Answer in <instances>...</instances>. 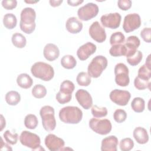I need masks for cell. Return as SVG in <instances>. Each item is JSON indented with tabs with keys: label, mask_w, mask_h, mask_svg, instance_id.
I'll return each mask as SVG.
<instances>
[{
	"label": "cell",
	"mask_w": 151,
	"mask_h": 151,
	"mask_svg": "<svg viewBox=\"0 0 151 151\" xmlns=\"http://www.w3.org/2000/svg\"><path fill=\"white\" fill-rule=\"evenodd\" d=\"M36 12L30 7L24 8L21 12L19 27L22 31L27 34H30L35 29Z\"/></svg>",
	"instance_id": "obj_1"
},
{
	"label": "cell",
	"mask_w": 151,
	"mask_h": 151,
	"mask_svg": "<svg viewBox=\"0 0 151 151\" xmlns=\"http://www.w3.org/2000/svg\"><path fill=\"white\" fill-rule=\"evenodd\" d=\"M61 121L67 124H77L82 120L83 111L77 106H66L59 111Z\"/></svg>",
	"instance_id": "obj_2"
},
{
	"label": "cell",
	"mask_w": 151,
	"mask_h": 151,
	"mask_svg": "<svg viewBox=\"0 0 151 151\" xmlns=\"http://www.w3.org/2000/svg\"><path fill=\"white\" fill-rule=\"evenodd\" d=\"M31 74L34 77L45 81L51 80L54 76L53 67L44 62H36L31 68Z\"/></svg>",
	"instance_id": "obj_3"
},
{
	"label": "cell",
	"mask_w": 151,
	"mask_h": 151,
	"mask_svg": "<svg viewBox=\"0 0 151 151\" xmlns=\"http://www.w3.org/2000/svg\"><path fill=\"white\" fill-rule=\"evenodd\" d=\"M107 59L103 55H97L93 58L87 68L88 74L93 78H98L106 68Z\"/></svg>",
	"instance_id": "obj_4"
},
{
	"label": "cell",
	"mask_w": 151,
	"mask_h": 151,
	"mask_svg": "<svg viewBox=\"0 0 151 151\" xmlns=\"http://www.w3.org/2000/svg\"><path fill=\"white\" fill-rule=\"evenodd\" d=\"M54 109L52 106H44L40 110L42 124L46 131H53L56 127V120L54 116Z\"/></svg>",
	"instance_id": "obj_5"
},
{
	"label": "cell",
	"mask_w": 151,
	"mask_h": 151,
	"mask_svg": "<svg viewBox=\"0 0 151 151\" xmlns=\"http://www.w3.org/2000/svg\"><path fill=\"white\" fill-rule=\"evenodd\" d=\"M19 141L23 146L31 148L32 150H41L39 148L44 149L40 145L41 139L39 136L31 132L22 131L19 136Z\"/></svg>",
	"instance_id": "obj_6"
},
{
	"label": "cell",
	"mask_w": 151,
	"mask_h": 151,
	"mask_svg": "<svg viewBox=\"0 0 151 151\" xmlns=\"http://www.w3.org/2000/svg\"><path fill=\"white\" fill-rule=\"evenodd\" d=\"M88 124L93 131L101 135L109 134L112 129L111 122L107 119H98L92 118L90 120Z\"/></svg>",
	"instance_id": "obj_7"
},
{
	"label": "cell",
	"mask_w": 151,
	"mask_h": 151,
	"mask_svg": "<svg viewBox=\"0 0 151 151\" xmlns=\"http://www.w3.org/2000/svg\"><path fill=\"white\" fill-rule=\"evenodd\" d=\"M115 82L121 87L127 86L130 83L129 77V68L123 63H120L117 64L114 67Z\"/></svg>",
	"instance_id": "obj_8"
},
{
	"label": "cell",
	"mask_w": 151,
	"mask_h": 151,
	"mask_svg": "<svg viewBox=\"0 0 151 151\" xmlns=\"http://www.w3.org/2000/svg\"><path fill=\"white\" fill-rule=\"evenodd\" d=\"M99 11V7L97 4L89 2L78 9L77 15L80 20L87 21L96 17Z\"/></svg>",
	"instance_id": "obj_9"
},
{
	"label": "cell",
	"mask_w": 151,
	"mask_h": 151,
	"mask_svg": "<svg viewBox=\"0 0 151 151\" xmlns=\"http://www.w3.org/2000/svg\"><path fill=\"white\" fill-rule=\"evenodd\" d=\"M141 25V18L137 13L129 14L125 16L123 24V30L127 32H130L139 28Z\"/></svg>",
	"instance_id": "obj_10"
},
{
	"label": "cell",
	"mask_w": 151,
	"mask_h": 151,
	"mask_svg": "<svg viewBox=\"0 0 151 151\" xmlns=\"http://www.w3.org/2000/svg\"><path fill=\"white\" fill-rule=\"evenodd\" d=\"M109 97L111 101L115 104L124 106L129 103L131 97V94L126 90L114 89L110 92Z\"/></svg>",
	"instance_id": "obj_11"
},
{
	"label": "cell",
	"mask_w": 151,
	"mask_h": 151,
	"mask_svg": "<svg viewBox=\"0 0 151 151\" xmlns=\"http://www.w3.org/2000/svg\"><path fill=\"white\" fill-rule=\"evenodd\" d=\"M88 33L91 38L99 43L103 42L106 39L105 29L98 21L93 22L88 29Z\"/></svg>",
	"instance_id": "obj_12"
},
{
	"label": "cell",
	"mask_w": 151,
	"mask_h": 151,
	"mask_svg": "<svg viewBox=\"0 0 151 151\" xmlns=\"http://www.w3.org/2000/svg\"><path fill=\"white\" fill-rule=\"evenodd\" d=\"M122 17L118 12L110 13L103 15L100 18L102 25L110 29H116L119 27Z\"/></svg>",
	"instance_id": "obj_13"
},
{
	"label": "cell",
	"mask_w": 151,
	"mask_h": 151,
	"mask_svg": "<svg viewBox=\"0 0 151 151\" xmlns=\"http://www.w3.org/2000/svg\"><path fill=\"white\" fill-rule=\"evenodd\" d=\"M44 142L46 147L51 151L61 150L65 145L64 140L54 134L47 135Z\"/></svg>",
	"instance_id": "obj_14"
},
{
	"label": "cell",
	"mask_w": 151,
	"mask_h": 151,
	"mask_svg": "<svg viewBox=\"0 0 151 151\" xmlns=\"http://www.w3.org/2000/svg\"><path fill=\"white\" fill-rule=\"evenodd\" d=\"M76 98L83 108L88 110L93 106V99L90 94L84 89L78 90L75 94Z\"/></svg>",
	"instance_id": "obj_15"
},
{
	"label": "cell",
	"mask_w": 151,
	"mask_h": 151,
	"mask_svg": "<svg viewBox=\"0 0 151 151\" xmlns=\"http://www.w3.org/2000/svg\"><path fill=\"white\" fill-rule=\"evenodd\" d=\"M97 49L96 45L91 42H88L80 46L77 51V55L79 60L81 61L86 60L88 57L93 54Z\"/></svg>",
	"instance_id": "obj_16"
},
{
	"label": "cell",
	"mask_w": 151,
	"mask_h": 151,
	"mask_svg": "<svg viewBox=\"0 0 151 151\" xmlns=\"http://www.w3.org/2000/svg\"><path fill=\"white\" fill-rule=\"evenodd\" d=\"M124 45L127 50L125 56L128 57L133 55L137 51L138 47L140 45V41L137 37L132 35L127 38Z\"/></svg>",
	"instance_id": "obj_17"
},
{
	"label": "cell",
	"mask_w": 151,
	"mask_h": 151,
	"mask_svg": "<svg viewBox=\"0 0 151 151\" xmlns=\"http://www.w3.org/2000/svg\"><path fill=\"white\" fill-rule=\"evenodd\" d=\"M43 54L46 60L52 61L59 57L60 50L58 47L54 44L48 43L44 48Z\"/></svg>",
	"instance_id": "obj_18"
},
{
	"label": "cell",
	"mask_w": 151,
	"mask_h": 151,
	"mask_svg": "<svg viewBox=\"0 0 151 151\" xmlns=\"http://www.w3.org/2000/svg\"><path fill=\"white\" fill-rule=\"evenodd\" d=\"M118 139L116 136L111 135L104 138L101 141V150L117 151Z\"/></svg>",
	"instance_id": "obj_19"
},
{
	"label": "cell",
	"mask_w": 151,
	"mask_h": 151,
	"mask_svg": "<svg viewBox=\"0 0 151 151\" xmlns=\"http://www.w3.org/2000/svg\"><path fill=\"white\" fill-rule=\"evenodd\" d=\"M67 30L71 34H77L83 29V23L76 17H70L65 22Z\"/></svg>",
	"instance_id": "obj_20"
},
{
	"label": "cell",
	"mask_w": 151,
	"mask_h": 151,
	"mask_svg": "<svg viewBox=\"0 0 151 151\" xmlns=\"http://www.w3.org/2000/svg\"><path fill=\"white\" fill-rule=\"evenodd\" d=\"M133 136L136 141L141 145L146 143L149 140V135L147 132L142 127H136L133 130Z\"/></svg>",
	"instance_id": "obj_21"
},
{
	"label": "cell",
	"mask_w": 151,
	"mask_h": 151,
	"mask_svg": "<svg viewBox=\"0 0 151 151\" xmlns=\"http://www.w3.org/2000/svg\"><path fill=\"white\" fill-rule=\"evenodd\" d=\"M17 83L20 87L27 89L32 86L33 80L28 74L26 73H21L18 76L17 78Z\"/></svg>",
	"instance_id": "obj_22"
},
{
	"label": "cell",
	"mask_w": 151,
	"mask_h": 151,
	"mask_svg": "<svg viewBox=\"0 0 151 151\" xmlns=\"http://www.w3.org/2000/svg\"><path fill=\"white\" fill-rule=\"evenodd\" d=\"M5 99L6 102L10 106H15L19 103L21 100L19 93L16 91H9L5 94Z\"/></svg>",
	"instance_id": "obj_23"
},
{
	"label": "cell",
	"mask_w": 151,
	"mask_h": 151,
	"mask_svg": "<svg viewBox=\"0 0 151 151\" xmlns=\"http://www.w3.org/2000/svg\"><path fill=\"white\" fill-rule=\"evenodd\" d=\"M3 24L4 27L8 29H12L14 28L17 24L16 16L12 13L6 14L4 16Z\"/></svg>",
	"instance_id": "obj_24"
},
{
	"label": "cell",
	"mask_w": 151,
	"mask_h": 151,
	"mask_svg": "<svg viewBox=\"0 0 151 151\" xmlns=\"http://www.w3.org/2000/svg\"><path fill=\"white\" fill-rule=\"evenodd\" d=\"M12 44L17 48H22L27 44V40L22 34L19 32L14 33L11 38Z\"/></svg>",
	"instance_id": "obj_25"
},
{
	"label": "cell",
	"mask_w": 151,
	"mask_h": 151,
	"mask_svg": "<svg viewBox=\"0 0 151 151\" xmlns=\"http://www.w3.org/2000/svg\"><path fill=\"white\" fill-rule=\"evenodd\" d=\"M61 65L66 69H73L77 64L76 58L71 55H65L61 59Z\"/></svg>",
	"instance_id": "obj_26"
},
{
	"label": "cell",
	"mask_w": 151,
	"mask_h": 151,
	"mask_svg": "<svg viewBox=\"0 0 151 151\" xmlns=\"http://www.w3.org/2000/svg\"><path fill=\"white\" fill-rule=\"evenodd\" d=\"M126 48L124 44L112 45L109 50L110 54L113 57H120L126 55Z\"/></svg>",
	"instance_id": "obj_27"
},
{
	"label": "cell",
	"mask_w": 151,
	"mask_h": 151,
	"mask_svg": "<svg viewBox=\"0 0 151 151\" xmlns=\"http://www.w3.org/2000/svg\"><path fill=\"white\" fill-rule=\"evenodd\" d=\"M131 107L136 113L143 112L145 108V101L141 97H135L131 103Z\"/></svg>",
	"instance_id": "obj_28"
},
{
	"label": "cell",
	"mask_w": 151,
	"mask_h": 151,
	"mask_svg": "<svg viewBox=\"0 0 151 151\" xmlns=\"http://www.w3.org/2000/svg\"><path fill=\"white\" fill-rule=\"evenodd\" d=\"M38 120L37 116L33 114H27L24 119V125L29 129H34L37 127Z\"/></svg>",
	"instance_id": "obj_29"
},
{
	"label": "cell",
	"mask_w": 151,
	"mask_h": 151,
	"mask_svg": "<svg viewBox=\"0 0 151 151\" xmlns=\"http://www.w3.org/2000/svg\"><path fill=\"white\" fill-rule=\"evenodd\" d=\"M31 92L34 97L37 99H42L46 96L47 89L43 85L38 84L34 86Z\"/></svg>",
	"instance_id": "obj_30"
},
{
	"label": "cell",
	"mask_w": 151,
	"mask_h": 151,
	"mask_svg": "<svg viewBox=\"0 0 151 151\" xmlns=\"http://www.w3.org/2000/svg\"><path fill=\"white\" fill-rule=\"evenodd\" d=\"M76 81L79 86H88L91 83V77L86 72H80L76 77Z\"/></svg>",
	"instance_id": "obj_31"
},
{
	"label": "cell",
	"mask_w": 151,
	"mask_h": 151,
	"mask_svg": "<svg viewBox=\"0 0 151 151\" xmlns=\"http://www.w3.org/2000/svg\"><path fill=\"white\" fill-rule=\"evenodd\" d=\"M91 112L92 115L96 118H101L107 116L108 111L105 107H99L97 105H94L91 107Z\"/></svg>",
	"instance_id": "obj_32"
},
{
	"label": "cell",
	"mask_w": 151,
	"mask_h": 151,
	"mask_svg": "<svg viewBox=\"0 0 151 151\" xmlns=\"http://www.w3.org/2000/svg\"><path fill=\"white\" fill-rule=\"evenodd\" d=\"M125 41L124 35L122 32H115L113 33L110 38V43L111 45L122 44Z\"/></svg>",
	"instance_id": "obj_33"
},
{
	"label": "cell",
	"mask_w": 151,
	"mask_h": 151,
	"mask_svg": "<svg viewBox=\"0 0 151 151\" xmlns=\"http://www.w3.org/2000/svg\"><path fill=\"white\" fill-rule=\"evenodd\" d=\"M143 58V54L139 51L137 50V51L132 55L126 57L127 62L132 66H136L138 65Z\"/></svg>",
	"instance_id": "obj_34"
},
{
	"label": "cell",
	"mask_w": 151,
	"mask_h": 151,
	"mask_svg": "<svg viewBox=\"0 0 151 151\" xmlns=\"http://www.w3.org/2000/svg\"><path fill=\"white\" fill-rule=\"evenodd\" d=\"M74 88L75 86L72 81L70 80H64L61 83L60 85V91L63 93L72 94Z\"/></svg>",
	"instance_id": "obj_35"
},
{
	"label": "cell",
	"mask_w": 151,
	"mask_h": 151,
	"mask_svg": "<svg viewBox=\"0 0 151 151\" xmlns=\"http://www.w3.org/2000/svg\"><path fill=\"white\" fill-rule=\"evenodd\" d=\"M134 86L136 88H137V90H145L147 88L149 90L150 89V80H143V79L139 78L137 76L134 78Z\"/></svg>",
	"instance_id": "obj_36"
},
{
	"label": "cell",
	"mask_w": 151,
	"mask_h": 151,
	"mask_svg": "<svg viewBox=\"0 0 151 151\" xmlns=\"http://www.w3.org/2000/svg\"><path fill=\"white\" fill-rule=\"evenodd\" d=\"M137 77L143 80H149L151 77V68L147 67L145 64L143 65L138 70Z\"/></svg>",
	"instance_id": "obj_37"
},
{
	"label": "cell",
	"mask_w": 151,
	"mask_h": 151,
	"mask_svg": "<svg viewBox=\"0 0 151 151\" xmlns=\"http://www.w3.org/2000/svg\"><path fill=\"white\" fill-rule=\"evenodd\" d=\"M120 149L122 151H129L134 147V142L133 140L129 137L122 139L120 142Z\"/></svg>",
	"instance_id": "obj_38"
},
{
	"label": "cell",
	"mask_w": 151,
	"mask_h": 151,
	"mask_svg": "<svg viewBox=\"0 0 151 151\" xmlns=\"http://www.w3.org/2000/svg\"><path fill=\"white\" fill-rule=\"evenodd\" d=\"M4 138L6 142L12 145H15L18 142V134L17 133H12L9 130H6L3 134Z\"/></svg>",
	"instance_id": "obj_39"
},
{
	"label": "cell",
	"mask_w": 151,
	"mask_h": 151,
	"mask_svg": "<svg viewBox=\"0 0 151 151\" xmlns=\"http://www.w3.org/2000/svg\"><path fill=\"white\" fill-rule=\"evenodd\" d=\"M113 118L116 122L119 123H123L127 118V113L123 109H117L113 113Z\"/></svg>",
	"instance_id": "obj_40"
},
{
	"label": "cell",
	"mask_w": 151,
	"mask_h": 151,
	"mask_svg": "<svg viewBox=\"0 0 151 151\" xmlns=\"http://www.w3.org/2000/svg\"><path fill=\"white\" fill-rule=\"evenodd\" d=\"M57 101L60 104H65L71 101L72 98L71 94H65L59 91L55 96Z\"/></svg>",
	"instance_id": "obj_41"
},
{
	"label": "cell",
	"mask_w": 151,
	"mask_h": 151,
	"mask_svg": "<svg viewBox=\"0 0 151 151\" xmlns=\"http://www.w3.org/2000/svg\"><path fill=\"white\" fill-rule=\"evenodd\" d=\"M151 28L150 27L144 28L140 32V37L144 41L150 43L151 42Z\"/></svg>",
	"instance_id": "obj_42"
},
{
	"label": "cell",
	"mask_w": 151,
	"mask_h": 151,
	"mask_svg": "<svg viewBox=\"0 0 151 151\" xmlns=\"http://www.w3.org/2000/svg\"><path fill=\"white\" fill-rule=\"evenodd\" d=\"M1 4L5 9L7 10H12L16 8L17 1L16 0H3Z\"/></svg>",
	"instance_id": "obj_43"
},
{
	"label": "cell",
	"mask_w": 151,
	"mask_h": 151,
	"mask_svg": "<svg viewBox=\"0 0 151 151\" xmlns=\"http://www.w3.org/2000/svg\"><path fill=\"white\" fill-rule=\"evenodd\" d=\"M119 8L123 11H127L132 6V1L130 0H119L117 2Z\"/></svg>",
	"instance_id": "obj_44"
},
{
	"label": "cell",
	"mask_w": 151,
	"mask_h": 151,
	"mask_svg": "<svg viewBox=\"0 0 151 151\" xmlns=\"http://www.w3.org/2000/svg\"><path fill=\"white\" fill-rule=\"evenodd\" d=\"M1 150H12V147L7 143H4L2 137H1Z\"/></svg>",
	"instance_id": "obj_45"
},
{
	"label": "cell",
	"mask_w": 151,
	"mask_h": 151,
	"mask_svg": "<svg viewBox=\"0 0 151 151\" xmlns=\"http://www.w3.org/2000/svg\"><path fill=\"white\" fill-rule=\"evenodd\" d=\"M84 2L83 0H68L67 3L69 5L72 6H78Z\"/></svg>",
	"instance_id": "obj_46"
},
{
	"label": "cell",
	"mask_w": 151,
	"mask_h": 151,
	"mask_svg": "<svg viewBox=\"0 0 151 151\" xmlns=\"http://www.w3.org/2000/svg\"><path fill=\"white\" fill-rule=\"evenodd\" d=\"M63 2V0H50L49 1L50 5L52 7H57L60 6Z\"/></svg>",
	"instance_id": "obj_47"
},
{
	"label": "cell",
	"mask_w": 151,
	"mask_h": 151,
	"mask_svg": "<svg viewBox=\"0 0 151 151\" xmlns=\"http://www.w3.org/2000/svg\"><path fill=\"white\" fill-rule=\"evenodd\" d=\"M6 126V122L5 119H4L2 114H1V131H2L4 128Z\"/></svg>",
	"instance_id": "obj_48"
},
{
	"label": "cell",
	"mask_w": 151,
	"mask_h": 151,
	"mask_svg": "<svg viewBox=\"0 0 151 151\" xmlns=\"http://www.w3.org/2000/svg\"><path fill=\"white\" fill-rule=\"evenodd\" d=\"M147 67L151 68V64H150V55H149L146 60V62L145 64Z\"/></svg>",
	"instance_id": "obj_49"
},
{
	"label": "cell",
	"mask_w": 151,
	"mask_h": 151,
	"mask_svg": "<svg viewBox=\"0 0 151 151\" xmlns=\"http://www.w3.org/2000/svg\"><path fill=\"white\" fill-rule=\"evenodd\" d=\"M39 1H25V2L28 3V4H35L38 2Z\"/></svg>",
	"instance_id": "obj_50"
}]
</instances>
